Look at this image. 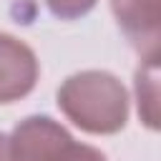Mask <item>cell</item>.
Segmentation results:
<instances>
[{
  "instance_id": "1",
  "label": "cell",
  "mask_w": 161,
  "mask_h": 161,
  "mask_svg": "<svg viewBox=\"0 0 161 161\" xmlns=\"http://www.w3.org/2000/svg\"><path fill=\"white\" fill-rule=\"evenodd\" d=\"M58 108L86 133H118L128 121V91L108 70H80L58 88Z\"/></svg>"
},
{
  "instance_id": "2",
  "label": "cell",
  "mask_w": 161,
  "mask_h": 161,
  "mask_svg": "<svg viewBox=\"0 0 161 161\" xmlns=\"http://www.w3.org/2000/svg\"><path fill=\"white\" fill-rule=\"evenodd\" d=\"M8 138L13 161H108L103 151L75 141L50 116L23 118Z\"/></svg>"
},
{
  "instance_id": "3",
  "label": "cell",
  "mask_w": 161,
  "mask_h": 161,
  "mask_svg": "<svg viewBox=\"0 0 161 161\" xmlns=\"http://www.w3.org/2000/svg\"><path fill=\"white\" fill-rule=\"evenodd\" d=\"M113 15L141 55V63H158L161 55V0H111Z\"/></svg>"
},
{
  "instance_id": "4",
  "label": "cell",
  "mask_w": 161,
  "mask_h": 161,
  "mask_svg": "<svg viewBox=\"0 0 161 161\" xmlns=\"http://www.w3.org/2000/svg\"><path fill=\"white\" fill-rule=\"evenodd\" d=\"M38 58L15 35L0 33V103L25 98L38 83Z\"/></svg>"
},
{
  "instance_id": "5",
  "label": "cell",
  "mask_w": 161,
  "mask_h": 161,
  "mask_svg": "<svg viewBox=\"0 0 161 161\" xmlns=\"http://www.w3.org/2000/svg\"><path fill=\"white\" fill-rule=\"evenodd\" d=\"M136 101L141 121L156 131L158 128V63H141L136 70Z\"/></svg>"
},
{
  "instance_id": "6",
  "label": "cell",
  "mask_w": 161,
  "mask_h": 161,
  "mask_svg": "<svg viewBox=\"0 0 161 161\" xmlns=\"http://www.w3.org/2000/svg\"><path fill=\"white\" fill-rule=\"evenodd\" d=\"M98 0H45L48 10L60 18V20H75V18H83L88 15L93 8H96Z\"/></svg>"
},
{
  "instance_id": "7",
  "label": "cell",
  "mask_w": 161,
  "mask_h": 161,
  "mask_svg": "<svg viewBox=\"0 0 161 161\" xmlns=\"http://www.w3.org/2000/svg\"><path fill=\"white\" fill-rule=\"evenodd\" d=\"M0 161H13V156H10V138L5 133H0Z\"/></svg>"
}]
</instances>
